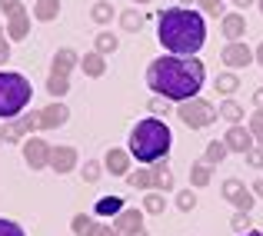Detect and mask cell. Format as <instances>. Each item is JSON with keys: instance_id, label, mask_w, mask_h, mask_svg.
I'll list each match as a JSON object with an SVG mask.
<instances>
[{"instance_id": "40", "label": "cell", "mask_w": 263, "mask_h": 236, "mask_svg": "<svg viewBox=\"0 0 263 236\" xmlns=\"http://www.w3.org/2000/svg\"><path fill=\"white\" fill-rule=\"evenodd\" d=\"M147 107H150V113H154V116H160V113L167 116V110H170V107H167V100H163V96H154V100H150Z\"/></svg>"}, {"instance_id": "28", "label": "cell", "mask_w": 263, "mask_h": 236, "mask_svg": "<svg viewBox=\"0 0 263 236\" xmlns=\"http://www.w3.org/2000/svg\"><path fill=\"white\" fill-rule=\"evenodd\" d=\"M117 47H120V44H117V37H114L110 30H100V33L93 37V50L103 53V57H107V53H117Z\"/></svg>"}, {"instance_id": "43", "label": "cell", "mask_w": 263, "mask_h": 236, "mask_svg": "<svg viewBox=\"0 0 263 236\" xmlns=\"http://www.w3.org/2000/svg\"><path fill=\"white\" fill-rule=\"evenodd\" d=\"M230 4L237 7V10H247V7H253V4H257V0H230Z\"/></svg>"}, {"instance_id": "11", "label": "cell", "mask_w": 263, "mask_h": 236, "mask_svg": "<svg viewBox=\"0 0 263 236\" xmlns=\"http://www.w3.org/2000/svg\"><path fill=\"white\" fill-rule=\"evenodd\" d=\"M67 120H70V107L60 103V100H53L50 107L37 110V130H57V127H64Z\"/></svg>"}, {"instance_id": "9", "label": "cell", "mask_w": 263, "mask_h": 236, "mask_svg": "<svg viewBox=\"0 0 263 236\" xmlns=\"http://www.w3.org/2000/svg\"><path fill=\"white\" fill-rule=\"evenodd\" d=\"M220 193H223L227 203H233L237 210H243V213H250V210H253V203H257V196L250 193V186H243L237 176L223 180V190H220Z\"/></svg>"}, {"instance_id": "49", "label": "cell", "mask_w": 263, "mask_h": 236, "mask_svg": "<svg viewBox=\"0 0 263 236\" xmlns=\"http://www.w3.org/2000/svg\"><path fill=\"white\" fill-rule=\"evenodd\" d=\"M186 4H193V0H180V7H186Z\"/></svg>"}, {"instance_id": "44", "label": "cell", "mask_w": 263, "mask_h": 236, "mask_svg": "<svg viewBox=\"0 0 263 236\" xmlns=\"http://www.w3.org/2000/svg\"><path fill=\"white\" fill-rule=\"evenodd\" d=\"M253 64H260V67H263V40H260L257 50H253Z\"/></svg>"}, {"instance_id": "52", "label": "cell", "mask_w": 263, "mask_h": 236, "mask_svg": "<svg viewBox=\"0 0 263 236\" xmlns=\"http://www.w3.org/2000/svg\"><path fill=\"white\" fill-rule=\"evenodd\" d=\"M0 147H4V133H0Z\"/></svg>"}, {"instance_id": "48", "label": "cell", "mask_w": 263, "mask_h": 236, "mask_svg": "<svg viewBox=\"0 0 263 236\" xmlns=\"http://www.w3.org/2000/svg\"><path fill=\"white\" fill-rule=\"evenodd\" d=\"M130 236H150L147 230H143V226H140V230H137V233H130Z\"/></svg>"}, {"instance_id": "13", "label": "cell", "mask_w": 263, "mask_h": 236, "mask_svg": "<svg viewBox=\"0 0 263 236\" xmlns=\"http://www.w3.org/2000/svg\"><path fill=\"white\" fill-rule=\"evenodd\" d=\"M140 226H143V210H137V206H123L114 217V233L117 236H130V233L140 230Z\"/></svg>"}, {"instance_id": "16", "label": "cell", "mask_w": 263, "mask_h": 236, "mask_svg": "<svg viewBox=\"0 0 263 236\" xmlns=\"http://www.w3.org/2000/svg\"><path fill=\"white\" fill-rule=\"evenodd\" d=\"M130 163H134V156H130L127 150H120V147L107 150V156H103V166H107V173H110V176H127Z\"/></svg>"}, {"instance_id": "31", "label": "cell", "mask_w": 263, "mask_h": 236, "mask_svg": "<svg viewBox=\"0 0 263 236\" xmlns=\"http://www.w3.org/2000/svg\"><path fill=\"white\" fill-rule=\"evenodd\" d=\"M213 83H217V93H223V96H233V93H237V87H240V80H237V73H233V70L220 73Z\"/></svg>"}, {"instance_id": "32", "label": "cell", "mask_w": 263, "mask_h": 236, "mask_svg": "<svg viewBox=\"0 0 263 236\" xmlns=\"http://www.w3.org/2000/svg\"><path fill=\"white\" fill-rule=\"evenodd\" d=\"M247 130H250L253 143H257V147H263V110H253V113H250V120H247Z\"/></svg>"}, {"instance_id": "38", "label": "cell", "mask_w": 263, "mask_h": 236, "mask_svg": "<svg viewBox=\"0 0 263 236\" xmlns=\"http://www.w3.org/2000/svg\"><path fill=\"white\" fill-rule=\"evenodd\" d=\"M0 236H27L24 226L13 223V220H0Z\"/></svg>"}, {"instance_id": "50", "label": "cell", "mask_w": 263, "mask_h": 236, "mask_svg": "<svg viewBox=\"0 0 263 236\" xmlns=\"http://www.w3.org/2000/svg\"><path fill=\"white\" fill-rule=\"evenodd\" d=\"M257 7H260V13H263V0H257Z\"/></svg>"}, {"instance_id": "53", "label": "cell", "mask_w": 263, "mask_h": 236, "mask_svg": "<svg viewBox=\"0 0 263 236\" xmlns=\"http://www.w3.org/2000/svg\"><path fill=\"white\" fill-rule=\"evenodd\" d=\"M0 27H4V24H0Z\"/></svg>"}, {"instance_id": "33", "label": "cell", "mask_w": 263, "mask_h": 236, "mask_svg": "<svg viewBox=\"0 0 263 236\" xmlns=\"http://www.w3.org/2000/svg\"><path fill=\"white\" fill-rule=\"evenodd\" d=\"M90 226H93V217H90V213H77V217L70 220L73 236H87V233H90Z\"/></svg>"}, {"instance_id": "36", "label": "cell", "mask_w": 263, "mask_h": 236, "mask_svg": "<svg viewBox=\"0 0 263 236\" xmlns=\"http://www.w3.org/2000/svg\"><path fill=\"white\" fill-rule=\"evenodd\" d=\"M200 13H210V17H223V0H197Z\"/></svg>"}, {"instance_id": "30", "label": "cell", "mask_w": 263, "mask_h": 236, "mask_svg": "<svg viewBox=\"0 0 263 236\" xmlns=\"http://www.w3.org/2000/svg\"><path fill=\"white\" fill-rule=\"evenodd\" d=\"M120 17V27L127 33H140L143 30V13H137V10H123V13H117Z\"/></svg>"}, {"instance_id": "42", "label": "cell", "mask_w": 263, "mask_h": 236, "mask_svg": "<svg viewBox=\"0 0 263 236\" xmlns=\"http://www.w3.org/2000/svg\"><path fill=\"white\" fill-rule=\"evenodd\" d=\"M87 236H117V233H114V226L97 223V220H93V226H90V233H87Z\"/></svg>"}, {"instance_id": "26", "label": "cell", "mask_w": 263, "mask_h": 236, "mask_svg": "<svg viewBox=\"0 0 263 236\" xmlns=\"http://www.w3.org/2000/svg\"><path fill=\"white\" fill-rule=\"evenodd\" d=\"M143 213H157V217H163L167 213V196H163L160 190H147V196H143Z\"/></svg>"}, {"instance_id": "22", "label": "cell", "mask_w": 263, "mask_h": 236, "mask_svg": "<svg viewBox=\"0 0 263 236\" xmlns=\"http://www.w3.org/2000/svg\"><path fill=\"white\" fill-rule=\"evenodd\" d=\"M127 186H134V190H154V170L150 166L127 170Z\"/></svg>"}, {"instance_id": "34", "label": "cell", "mask_w": 263, "mask_h": 236, "mask_svg": "<svg viewBox=\"0 0 263 236\" xmlns=\"http://www.w3.org/2000/svg\"><path fill=\"white\" fill-rule=\"evenodd\" d=\"M177 210H180V213L197 210V190H180V193H177Z\"/></svg>"}, {"instance_id": "15", "label": "cell", "mask_w": 263, "mask_h": 236, "mask_svg": "<svg viewBox=\"0 0 263 236\" xmlns=\"http://www.w3.org/2000/svg\"><path fill=\"white\" fill-rule=\"evenodd\" d=\"M220 30H223L227 44H230V40H243V33H247V17H243V10L223 13V20H220Z\"/></svg>"}, {"instance_id": "29", "label": "cell", "mask_w": 263, "mask_h": 236, "mask_svg": "<svg viewBox=\"0 0 263 236\" xmlns=\"http://www.w3.org/2000/svg\"><path fill=\"white\" fill-rule=\"evenodd\" d=\"M227 153L230 150L223 147V140H213V143H206V150H203V163H210V166H217V163H223Z\"/></svg>"}, {"instance_id": "2", "label": "cell", "mask_w": 263, "mask_h": 236, "mask_svg": "<svg viewBox=\"0 0 263 236\" xmlns=\"http://www.w3.org/2000/svg\"><path fill=\"white\" fill-rule=\"evenodd\" d=\"M157 40L174 57H193L206 44L203 13L193 7H170L157 17Z\"/></svg>"}, {"instance_id": "46", "label": "cell", "mask_w": 263, "mask_h": 236, "mask_svg": "<svg viewBox=\"0 0 263 236\" xmlns=\"http://www.w3.org/2000/svg\"><path fill=\"white\" fill-rule=\"evenodd\" d=\"M17 4H20V0H0V7H4V13H7V10H13Z\"/></svg>"}, {"instance_id": "39", "label": "cell", "mask_w": 263, "mask_h": 236, "mask_svg": "<svg viewBox=\"0 0 263 236\" xmlns=\"http://www.w3.org/2000/svg\"><path fill=\"white\" fill-rule=\"evenodd\" d=\"M243 156H247V163H250V166H257V170L263 166V147H257V143H253V147L247 150Z\"/></svg>"}, {"instance_id": "41", "label": "cell", "mask_w": 263, "mask_h": 236, "mask_svg": "<svg viewBox=\"0 0 263 236\" xmlns=\"http://www.w3.org/2000/svg\"><path fill=\"white\" fill-rule=\"evenodd\" d=\"M10 60V40H7V33H4V27H0V67Z\"/></svg>"}, {"instance_id": "23", "label": "cell", "mask_w": 263, "mask_h": 236, "mask_svg": "<svg viewBox=\"0 0 263 236\" xmlns=\"http://www.w3.org/2000/svg\"><path fill=\"white\" fill-rule=\"evenodd\" d=\"M47 93L53 96V100H64L67 93H70V77H64V73H53L47 77Z\"/></svg>"}, {"instance_id": "21", "label": "cell", "mask_w": 263, "mask_h": 236, "mask_svg": "<svg viewBox=\"0 0 263 236\" xmlns=\"http://www.w3.org/2000/svg\"><path fill=\"white\" fill-rule=\"evenodd\" d=\"M120 210H123V200L120 196H100L93 203V217H103V220H114Z\"/></svg>"}, {"instance_id": "37", "label": "cell", "mask_w": 263, "mask_h": 236, "mask_svg": "<svg viewBox=\"0 0 263 236\" xmlns=\"http://www.w3.org/2000/svg\"><path fill=\"white\" fill-rule=\"evenodd\" d=\"M230 226H233V233H243V230H250V217H247L243 210H237L230 217Z\"/></svg>"}, {"instance_id": "10", "label": "cell", "mask_w": 263, "mask_h": 236, "mask_svg": "<svg viewBox=\"0 0 263 236\" xmlns=\"http://www.w3.org/2000/svg\"><path fill=\"white\" fill-rule=\"evenodd\" d=\"M220 60L227 64V70H243V67L253 64V50L243 40H230V44L223 47V53H220Z\"/></svg>"}, {"instance_id": "35", "label": "cell", "mask_w": 263, "mask_h": 236, "mask_svg": "<svg viewBox=\"0 0 263 236\" xmlns=\"http://www.w3.org/2000/svg\"><path fill=\"white\" fill-rule=\"evenodd\" d=\"M100 173H103V166L97 163V160H84V166H80V176H84L87 183H97V180H100Z\"/></svg>"}, {"instance_id": "8", "label": "cell", "mask_w": 263, "mask_h": 236, "mask_svg": "<svg viewBox=\"0 0 263 236\" xmlns=\"http://www.w3.org/2000/svg\"><path fill=\"white\" fill-rule=\"evenodd\" d=\"M24 163H27V170H47V163H50V143L44 136H27L24 140Z\"/></svg>"}, {"instance_id": "6", "label": "cell", "mask_w": 263, "mask_h": 236, "mask_svg": "<svg viewBox=\"0 0 263 236\" xmlns=\"http://www.w3.org/2000/svg\"><path fill=\"white\" fill-rule=\"evenodd\" d=\"M33 130H37V110H24V113L4 120V130H0V133H4L7 143H24Z\"/></svg>"}, {"instance_id": "51", "label": "cell", "mask_w": 263, "mask_h": 236, "mask_svg": "<svg viewBox=\"0 0 263 236\" xmlns=\"http://www.w3.org/2000/svg\"><path fill=\"white\" fill-rule=\"evenodd\" d=\"M134 4H150V0H134Z\"/></svg>"}, {"instance_id": "47", "label": "cell", "mask_w": 263, "mask_h": 236, "mask_svg": "<svg viewBox=\"0 0 263 236\" xmlns=\"http://www.w3.org/2000/svg\"><path fill=\"white\" fill-rule=\"evenodd\" d=\"M253 103H257V107L263 110V90H257V93H253Z\"/></svg>"}, {"instance_id": "25", "label": "cell", "mask_w": 263, "mask_h": 236, "mask_svg": "<svg viewBox=\"0 0 263 236\" xmlns=\"http://www.w3.org/2000/svg\"><path fill=\"white\" fill-rule=\"evenodd\" d=\"M90 17H93V24L110 27V20L117 17V10H114V4H110V0H97V4L90 7Z\"/></svg>"}, {"instance_id": "4", "label": "cell", "mask_w": 263, "mask_h": 236, "mask_svg": "<svg viewBox=\"0 0 263 236\" xmlns=\"http://www.w3.org/2000/svg\"><path fill=\"white\" fill-rule=\"evenodd\" d=\"M33 100V87L24 73L17 70H0V120L24 113Z\"/></svg>"}, {"instance_id": "27", "label": "cell", "mask_w": 263, "mask_h": 236, "mask_svg": "<svg viewBox=\"0 0 263 236\" xmlns=\"http://www.w3.org/2000/svg\"><path fill=\"white\" fill-rule=\"evenodd\" d=\"M210 176H213V166L203 163V160L190 166V186H210Z\"/></svg>"}, {"instance_id": "20", "label": "cell", "mask_w": 263, "mask_h": 236, "mask_svg": "<svg viewBox=\"0 0 263 236\" xmlns=\"http://www.w3.org/2000/svg\"><path fill=\"white\" fill-rule=\"evenodd\" d=\"M57 17H60V0H33V20L50 24Z\"/></svg>"}, {"instance_id": "7", "label": "cell", "mask_w": 263, "mask_h": 236, "mask_svg": "<svg viewBox=\"0 0 263 236\" xmlns=\"http://www.w3.org/2000/svg\"><path fill=\"white\" fill-rule=\"evenodd\" d=\"M4 33H7V40H27L30 37V10H27L24 4H17L13 10H7L4 13Z\"/></svg>"}, {"instance_id": "12", "label": "cell", "mask_w": 263, "mask_h": 236, "mask_svg": "<svg viewBox=\"0 0 263 236\" xmlns=\"http://www.w3.org/2000/svg\"><path fill=\"white\" fill-rule=\"evenodd\" d=\"M50 166L53 173H60V176H64V173H73L80 166V153H77V147H50Z\"/></svg>"}, {"instance_id": "18", "label": "cell", "mask_w": 263, "mask_h": 236, "mask_svg": "<svg viewBox=\"0 0 263 236\" xmlns=\"http://www.w3.org/2000/svg\"><path fill=\"white\" fill-rule=\"evenodd\" d=\"M80 70L87 73V77H103V73H107V57H103V53H84V57H80Z\"/></svg>"}, {"instance_id": "14", "label": "cell", "mask_w": 263, "mask_h": 236, "mask_svg": "<svg viewBox=\"0 0 263 236\" xmlns=\"http://www.w3.org/2000/svg\"><path fill=\"white\" fill-rule=\"evenodd\" d=\"M223 147L230 150V153H247V150L253 147L250 130H247L243 123H230V130L223 133Z\"/></svg>"}, {"instance_id": "24", "label": "cell", "mask_w": 263, "mask_h": 236, "mask_svg": "<svg viewBox=\"0 0 263 236\" xmlns=\"http://www.w3.org/2000/svg\"><path fill=\"white\" fill-rule=\"evenodd\" d=\"M217 113L223 116L227 123H243V103H237L233 96H227V100L217 107Z\"/></svg>"}, {"instance_id": "3", "label": "cell", "mask_w": 263, "mask_h": 236, "mask_svg": "<svg viewBox=\"0 0 263 236\" xmlns=\"http://www.w3.org/2000/svg\"><path fill=\"white\" fill-rule=\"evenodd\" d=\"M170 147H174V130H170L167 120H160V116L137 120L134 130H130V140H127V153L143 166L157 163V160H167Z\"/></svg>"}, {"instance_id": "1", "label": "cell", "mask_w": 263, "mask_h": 236, "mask_svg": "<svg viewBox=\"0 0 263 236\" xmlns=\"http://www.w3.org/2000/svg\"><path fill=\"white\" fill-rule=\"evenodd\" d=\"M203 80H206V70L197 57H174V53H167V57H157L147 67V87L157 96L174 100V103L200 96Z\"/></svg>"}, {"instance_id": "5", "label": "cell", "mask_w": 263, "mask_h": 236, "mask_svg": "<svg viewBox=\"0 0 263 236\" xmlns=\"http://www.w3.org/2000/svg\"><path fill=\"white\" fill-rule=\"evenodd\" d=\"M177 116H180V123H183V127L203 130V127H210L220 113H217V107H213L210 100H203V96H190V100H183L177 107Z\"/></svg>"}, {"instance_id": "19", "label": "cell", "mask_w": 263, "mask_h": 236, "mask_svg": "<svg viewBox=\"0 0 263 236\" xmlns=\"http://www.w3.org/2000/svg\"><path fill=\"white\" fill-rule=\"evenodd\" d=\"M150 170H154V190H160V193L174 190V170H170V166L163 163V160L150 163Z\"/></svg>"}, {"instance_id": "17", "label": "cell", "mask_w": 263, "mask_h": 236, "mask_svg": "<svg viewBox=\"0 0 263 236\" xmlns=\"http://www.w3.org/2000/svg\"><path fill=\"white\" fill-rule=\"evenodd\" d=\"M77 64H80V53L73 50V47H60V50L53 53L50 70H53V73H64V77H70V73L77 70Z\"/></svg>"}, {"instance_id": "45", "label": "cell", "mask_w": 263, "mask_h": 236, "mask_svg": "<svg viewBox=\"0 0 263 236\" xmlns=\"http://www.w3.org/2000/svg\"><path fill=\"white\" fill-rule=\"evenodd\" d=\"M250 193H253L257 200H263V180H257V183H253V190H250Z\"/></svg>"}]
</instances>
